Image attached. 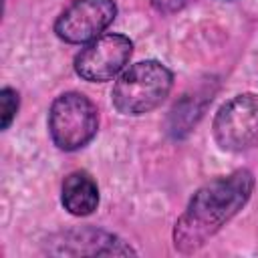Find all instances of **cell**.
<instances>
[{
  "instance_id": "cell-1",
  "label": "cell",
  "mask_w": 258,
  "mask_h": 258,
  "mask_svg": "<svg viewBox=\"0 0 258 258\" xmlns=\"http://www.w3.org/2000/svg\"><path fill=\"white\" fill-rule=\"evenodd\" d=\"M256 187L254 173L246 167L218 175L200 185L185 210L175 220L171 240L179 254H194L208 244L236 214L244 210Z\"/></svg>"
},
{
  "instance_id": "cell-2",
  "label": "cell",
  "mask_w": 258,
  "mask_h": 258,
  "mask_svg": "<svg viewBox=\"0 0 258 258\" xmlns=\"http://www.w3.org/2000/svg\"><path fill=\"white\" fill-rule=\"evenodd\" d=\"M173 87V73L159 60L147 58L121 73L111 91V103L121 115L139 117L157 109Z\"/></svg>"
},
{
  "instance_id": "cell-3",
  "label": "cell",
  "mask_w": 258,
  "mask_h": 258,
  "mask_svg": "<svg viewBox=\"0 0 258 258\" xmlns=\"http://www.w3.org/2000/svg\"><path fill=\"white\" fill-rule=\"evenodd\" d=\"M48 133L62 151H79L89 145L99 131L97 105L79 91L60 93L48 109Z\"/></svg>"
},
{
  "instance_id": "cell-4",
  "label": "cell",
  "mask_w": 258,
  "mask_h": 258,
  "mask_svg": "<svg viewBox=\"0 0 258 258\" xmlns=\"http://www.w3.org/2000/svg\"><path fill=\"white\" fill-rule=\"evenodd\" d=\"M216 143L224 151L240 153L258 145V93H240L228 99L212 121Z\"/></svg>"
},
{
  "instance_id": "cell-5",
  "label": "cell",
  "mask_w": 258,
  "mask_h": 258,
  "mask_svg": "<svg viewBox=\"0 0 258 258\" xmlns=\"http://www.w3.org/2000/svg\"><path fill=\"white\" fill-rule=\"evenodd\" d=\"M133 54V40L119 32H107L87 42L75 56V73L89 83L115 79Z\"/></svg>"
},
{
  "instance_id": "cell-6",
  "label": "cell",
  "mask_w": 258,
  "mask_h": 258,
  "mask_svg": "<svg viewBox=\"0 0 258 258\" xmlns=\"http://www.w3.org/2000/svg\"><path fill=\"white\" fill-rule=\"evenodd\" d=\"M115 0H73L54 20V34L69 44L99 38L115 20Z\"/></svg>"
},
{
  "instance_id": "cell-7",
  "label": "cell",
  "mask_w": 258,
  "mask_h": 258,
  "mask_svg": "<svg viewBox=\"0 0 258 258\" xmlns=\"http://www.w3.org/2000/svg\"><path fill=\"white\" fill-rule=\"evenodd\" d=\"M44 252L50 256H137V250L113 232L81 226L52 234Z\"/></svg>"
},
{
  "instance_id": "cell-8",
  "label": "cell",
  "mask_w": 258,
  "mask_h": 258,
  "mask_svg": "<svg viewBox=\"0 0 258 258\" xmlns=\"http://www.w3.org/2000/svg\"><path fill=\"white\" fill-rule=\"evenodd\" d=\"M60 204L73 216H91L99 206V185L85 169L71 171L60 185Z\"/></svg>"
},
{
  "instance_id": "cell-9",
  "label": "cell",
  "mask_w": 258,
  "mask_h": 258,
  "mask_svg": "<svg viewBox=\"0 0 258 258\" xmlns=\"http://www.w3.org/2000/svg\"><path fill=\"white\" fill-rule=\"evenodd\" d=\"M212 101V95L208 93H194V95H183L179 103H175L169 111V119H167V129L171 133V137L181 139L185 137L194 125L200 121V117L204 115L208 103Z\"/></svg>"
},
{
  "instance_id": "cell-10",
  "label": "cell",
  "mask_w": 258,
  "mask_h": 258,
  "mask_svg": "<svg viewBox=\"0 0 258 258\" xmlns=\"http://www.w3.org/2000/svg\"><path fill=\"white\" fill-rule=\"evenodd\" d=\"M0 107H2V123H0V127H2V131H6L10 125H12V121L16 119V113H18V107H20V95H18V91L16 89H12V87H2V91H0Z\"/></svg>"
},
{
  "instance_id": "cell-11",
  "label": "cell",
  "mask_w": 258,
  "mask_h": 258,
  "mask_svg": "<svg viewBox=\"0 0 258 258\" xmlns=\"http://www.w3.org/2000/svg\"><path fill=\"white\" fill-rule=\"evenodd\" d=\"M151 2V8L163 16H169V14H175L179 10H183L191 0H149Z\"/></svg>"
}]
</instances>
